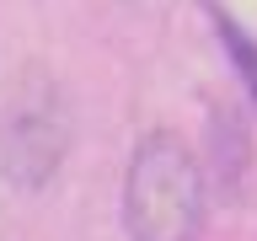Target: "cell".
<instances>
[{
	"mask_svg": "<svg viewBox=\"0 0 257 241\" xmlns=\"http://www.w3.org/2000/svg\"><path fill=\"white\" fill-rule=\"evenodd\" d=\"M204 225V177L172 129H150L123 172L128 241H193Z\"/></svg>",
	"mask_w": 257,
	"mask_h": 241,
	"instance_id": "obj_1",
	"label": "cell"
},
{
	"mask_svg": "<svg viewBox=\"0 0 257 241\" xmlns=\"http://www.w3.org/2000/svg\"><path fill=\"white\" fill-rule=\"evenodd\" d=\"M64 150H70V118H64L59 91L43 75H27L0 118V172L11 188L38 193L59 172Z\"/></svg>",
	"mask_w": 257,
	"mask_h": 241,
	"instance_id": "obj_2",
	"label": "cell"
}]
</instances>
